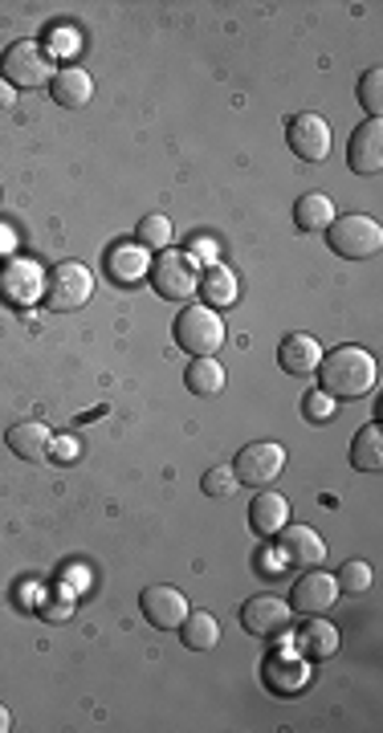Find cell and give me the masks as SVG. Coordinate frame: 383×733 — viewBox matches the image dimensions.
Instances as JSON below:
<instances>
[{
    "label": "cell",
    "mask_w": 383,
    "mask_h": 733,
    "mask_svg": "<svg viewBox=\"0 0 383 733\" xmlns=\"http://www.w3.org/2000/svg\"><path fill=\"white\" fill-rule=\"evenodd\" d=\"M380 380V366H375V354L363 351V347H334L319 359V388L331 400H359L368 395Z\"/></svg>",
    "instance_id": "obj_1"
},
{
    "label": "cell",
    "mask_w": 383,
    "mask_h": 733,
    "mask_svg": "<svg viewBox=\"0 0 383 733\" xmlns=\"http://www.w3.org/2000/svg\"><path fill=\"white\" fill-rule=\"evenodd\" d=\"M147 278H152L155 293H159L164 302H188V298H196V286H200V266H196L192 254L164 249V254L152 261Z\"/></svg>",
    "instance_id": "obj_2"
},
{
    "label": "cell",
    "mask_w": 383,
    "mask_h": 733,
    "mask_svg": "<svg viewBox=\"0 0 383 733\" xmlns=\"http://www.w3.org/2000/svg\"><path fill=\"white\" fill-rule=\"evenodd\" d=\"M58 74L53 70V58L41 50L38 41H13L9 50L0 53V78L9 82V86H25V90H38V86H50V78Z\"/></svg>",
    "instance_id": "obj_3"
},
{
    "label": "cell",
    "mask_w": 383,
    "mask_h": 733,
    "mask_svg": "<svg viewBox=\"0 0 383 733\" xmlns=\"http://www.w3.org/2000/svg\"><path fill=\"white\" fill-rule=\"evenodd\" d=\"M327 245H331L339 257H346V261H363V257L380 254L383 228H380V220H371V216H363V213L334 216V225L327 228Z\"/></svg>",
    "instance_id": "obj_4"
},
{
    "label": "cell",
    "mask_w": 383,
    "mask_h": 733,
    "mask_svg": "<svg viewBox=\"0 0 383 733\" xmlns=\"http://www.w3.org/2000/svg\"><path fill=\"white\" fill-rule=\"evenodd\" d=\"M176 334L179 351H188L192 359H200V354H217L220 342H225V322H220L217 310H208V306H184L176 318Z\"/></svg>",
    "instance_id": "obj_5"
},
{
    "label": "cell",
    "mask_w": 383,
    "mask_h": 733,
    "mask_svg": "<svg viewBox=\"0 0 383 733\" xmlns=\"http://www.w3.org/2000/svg\"><path fill=\"white\" fill-rule=\"evenodd\" d=\"M94 293V273H90L82 261H62L45 278V306L53 314H70V310H82Z\"/></svg>",
    "instance_id": "obj_6"
},
{
    "label": "cell",
    "mask_w": 383,
    "mask_h": 733,
    "mask_svg": "<svg viewBox=\"0 0 383 733\" xmlns=\"http://www.w3.org/2000/svg\"><path fill=\"white\" fill-rule=\"evenodd\" d=\"M281 468H286V448L273 441H253L237 453V461H232V477H237V485L266 489L269 481L281 477Z\"/></svg>",
    "instance_id": "obj_7"
},
{
    "label": "cell",
    "mask_w": 383,
    "mask_h": 733,
    "mask_svg": "<svg viewBox=\"0 0 383 733\" xmlns=\"http://www.w3.org/2000/svg\"><path fill=\"white\" fill-rule=\"evenodd\" d=\"M0 298L9 306H17V310L41 302V298H45V269H41L38 261H29V257L4 261V266H0Z\"/></svg>",
    "instance_id": "obj_8"
},
{
    "label": "cell",
    "mask_w": 383,
    "mask_h": 733,
    "mask_svg": "<svg viewBox=\"0 0 383 733\" xmlns=\"http://www.w3.org/2000/svg\"><path fill=\"white\" fill-rule=\"evenodd\" d=\"M290 620H294V611L286 599L278 595H253V599H245L241 603V628L257 640H273V636H286L290 632Z\"/></svg>",
    "instance_id": "obj_9"
},
{
    "label": "cell",
    "mask_w": 383,
    "mask_h": 733,
    "mask_svg": "<svg viewBox=\"0 0 383 733\" xmlns=\"http://www.w3.org/2000/svg\"><path fill=\"white\" fill-rule=\"evenodd\" d=\"M310 681V660L302 652H269L261 660V684L273 696H298Z\"/></svg>",
    "instance_id": "obj_10"
},
{
    "label": "cell",
    "mask_w": 383,
    "mask_h": 733,
    "mask_svg": "<svg viewBox=\"0 0 383 733\" xmlns=\"http://www.w3.org/2000/svg\"><path fill=\"white\" fill-rule=\"evenodd\" d=\"M334 603H339V582L319 567H310L290 591V611H298V616H327Z\"/></svg>",
    "instance_id": "obj_11"
},
{
    "label": "cell",
    "mask_w": 383,
    "mask_h": 733,
    "mask_svg": "<svg viewBox=\"0 0 383 733\" xmlns=\"http://www.w3.org/2000/svg\"><path fill=\"white\" fill-rule=\"evenodd\" d=\"M286 140H290L298 159L322 164L331 155V123L322 114H294L290 127H286Z\"/></svg>",
    "instance_id": "obj_12"
},
{
    "label": "cell",
    "mask_w": 383,
    "mask_h": 733,
    "mask_svg": "<svg viewBox=\"0 0 383 733\" xmlns=\"http://www.w3.org/2000/svg\"><path fill=\"white\" fill-rule=\"evenodd\" d=\"M139 607H143V620L152 623V628H179L184 616H188V595L176 591V587H167V582H152L147 591L139 595Z\"/></svg>",
    "instance_id": "obj_13"
},
{
    "label": "cell",
    "mask_w": 383,
    "mask_h": 733,
    "mask_svg": "<svg viewBox=\"0 0 383 733\" xmlns=\"http://www.w3.org/2000/svg\"><path fill=\"white\" fill-rule=\"evenodd\" d=\"M346 167L359 172V176H375L383 172V123L380 118H368L359 123L351 143H346Z\"/></svg>",
    "instance_id": "obj_14"
},
{
    "label": "cell",
    "mask_w": 383,
    "mask_h": 733,
    "mask_svg": "<svg viewBox=\"0 0 383 733\" xmlns=\"http://www.w3.org/2000/svg\"><path fill=\"white\" fill-rule=\"evenodd\" d=\"M281 558L294 562L298 570L322 567L327 562V538L314 526H281Z\"/></svg>",
    "instance_id": "obj_15"
},
{
    "label": "cell",
    "mask_w": 383,
    "mask_h": 733,
    "mask_svg": "<svg viewBox=\"0 0 383 733\" xmlns=\"http://www.w3.org/2000/svg\"><path fill=\"white\" fill-rule=\"evenodd\" d=\"M319 359L322 347L314 334H286L278 347V366L286 375H310V371H319Z\"/></svg>",
    "instance_id": "obj_16"
},
{
    "label": "cell",
    "mask_w": 383,
    "mask_h": 733,
    "mask_svg": "<svg viewBox=\"0 0 383 733\" xmlns=\"http://www.w3.org/2000/svg\"><path fill=\"white\" fill-rule=\"evenodd\" d=\"M4 441H9L13 456H21V461H45L53 448V432L41 420H21V424L4 432Z\"/></svg>",
    "instance_id": "obj_17"
},
{
    "label": "cell",
    "mask_w": 383,
    "mask_h": 733,
    "mask_svg": "<svg viewBox=\"0 0 383 733\" xmlns=\"http://www.w3.org/2000/svg\"><path fill=\"white\" fill-rule=\"evenodd\" d=\"M249 526H253L261 538L278 534L281 526H290V502L281 494H269V489H257V497L249 502Z\"/></svg>",
    "instance_id": "obj_18"
},
{
    "label": "cell",
    "mask_w": 383,
    "mask_h": 733,
    "mask_svg": "<svg viewBox=\"0 0 383 733\" xmlns=\"http://www.w3.org/2000/svg\"><path fill=\"white\" fill-rule=\"evenodd\" d=\"M298 652L307 660H331L339 652V628L331 620H319V616H310L302 628H298Z\"/></svg>",
    "instance_id": "obj_19"
},
{
    "label": "cell",
    "mask_w": 383,
    "mask_h": 733,
    "mask_svg": "<svg viewBox=\"0 0 383 733\" xmlns=\"http://www.w3.org/2000/svg\"><path fill=\"white\" fill-rule=\"evenodd\" d=\"M50 94L58 106H86L90 94H94V78H90L82 65H62V70L50 78Z\"/></svg>",
    "instance_id": "obj_20"
},
{
    "label": "cell",
    "mask_w": 383,
    "mask_h": 733,
    "mask_svg": "<svg viewBox=\"0 0 383 733\" xmlns=\"http://www.w3.org/2000/svg\"><path fill=\"white\" fill-rule=\"evenodd\" d=\"M147 269H152V261H147V249H143V245L123 240V245H115V249L106 254V273H111L118 286H135Z\"/></svg>",
    "instance_id": "obj_21"
},
{
    "label": "cell",
    "mask_w": 383,
    "mask_h": 733,
    "mask_svg": "<svg viewBox=\"0 0 383 733\" xmlns=\"http://www.w3.org/2000/svg\"><path fill=\"white\" fill-rule=\"evenodd\" d=\"M200 298H205V306L208 310H225V306H232L237 302V273H232L229 266H208L205 273H200Z\"/></svg>",
    "instance_id": "obj_22"
},
{
    "label": "cell",
    "mask_w": 383,
    "mask_h": 733,
    "mask_svg": "<svg viewBox=\"0 0 383 733\" xmlns=\"http://www.w3.org/2000/svg\"><path fill=\"white\" fill-rule=\"evenodd\" d=\"M179 640L188 652H208V648L220 644V623L213 611H188L184 623H179Z\"/></svg>",
    "instance_id": "obj_23"
},
{
    "label": "cell",
    "mask_w": 383,
    "mask_h": 733,
    "mask_svg": "<svg viewBox=\"0 0 383 733\" xmlns=\"http://www.w3.org/2000/svg\"><path fill=\"white\" fill-rule=\"evenodd\" d=\"M294 225L302 233H327L334 225V200L327 192H307L302 200L294 204Z\"/></svg>",
    "instance_id": "obj_24"
},
{
    "label": "cell",
    "mask_w": 383,
    "mask_h": 733,
    "mask_svg": "<svg viewBox=\"0 0 383 733\" xmlns=\"http://www.w3.org/2000/svg\"><path fill=\"white\" fill-rule=\"evenodd\" d=\"M351 465L363 468V473H380L383 468V429H380V420H371L368 429L355 432V441H351Z\"/></svg>",
    "instance_id": "obj_25"
},
{
    "label": "cell",
    "mask_w": 383,
    "mask_h": 733,
    "mask_svg": "<svg viewBox=\"0 0 383 733\" xmlns=\"http://www.w3.org/2000/svg\"><path fill=\"white\" fill-rule=\"evenodd\" d=\"M184 383H188L192 395H220L225 392V366H220L213 354H200V359H192L188 363Z\"/></svg>",
    "instance_id": "obj_26"
},
{
    "label": "cell",
    "mask_w": 383,
    "mask_h": 733,
    "mask_svg": "<svg viewBox=\"0 0 383 733\" xmlns=\"http://www.w3.org/2000/svg\"><path fill=\"white\" fill-rule=\"evenodd\" d=\"M135 245H143V249H172V220H167L164 213H152L143 216L139 225H135Z\"/></svg>",
    "instance_id": "obj_27"
},
{
    "label": "cell",
    "mask_w": 383,
    "mask_h": 733,
    "mask_svg": "<svg viewBox=\"0 0 383 733\" xmlns=\"http://www.w3.org/2000/svg\"><path fill=\"white\" fill-rule=\"evenodd\" d=\"M334 582H339V595H363L371 587V562H363V558H351V562H343V567H339Z\"/></svg>",
    "instance_id": "obj_28"
},
{
    "label": "cell",
    "mask_w": 383,
    "mask_h": 733,
    "mask_svg": "<svg viewBox=\"0 0 383 733\" xmlns=\"http://www.w3.org/2000/svg\"><path fill=\"white\" fill-rule=\"evenodd\" d=\"M359 106H363L371 118H380V111H383V70L380 65H371L368 74L359 78Z\"/></svg>",
    "instance_id": "obj_29"
},
{
    "label": "cell",
    "mask_w": 383,
    "mask_h": 733,
    "mask_svg": "<svg viewBox=\"0 0 383 733\" xmlns=\"http://www.w3.org/2000/svg\"><path fill=\"white\" fill-rule=\"evenodd\" d=\"M334 412H339V400H331L322 388H314V392L302 395V416H307L310 424H331Z\"/></svg>",
    "instance_id": "obj_30"
},
{
    "label": "cell",
    "mask_w": 383,
    "mask_h": 733,
    "mask_svg": "<svg viewBox=\"0 0 383 733\" xmlns=\"http://www.w3.org/2000/svg\"><path fill=\"white\" fill-rule=\"evenodd\" d=\"M200 489H205L208 497H232L237 494V477H232V465H213L205 468V477H200Z\"/></svg>",
    "instance_id": "obj_31"
},
{
    "label": "cell",
    "mask_w": 383,
    "mask_h": 733,
    "mask_svg": "<svg viewBox=\"0 0 383 733\" xmlns=\"http://www.w3.org/2000/svg\"><path fill=\"white\" fill-rule=\"evenodd\" d=\"M41 616H45V620H65V616H70V599H53V603H41Z\"/></svg>",
    "instance_id": "obj_32"
},
{
    "label": "cell",
    "mask_w": 383,
    "mask_h": 733,
    "mask_svg": "<svg viewBox=\"0 0 383 733\" xmlns=\"http://www.w3.org/2000/svg\"><path fill=\"white\" fill-rule=\"evenodd\" d=\"M281 550H266V555H257V570H266L269 579H273V575H281Z\"/></svg>",
    "instance_id": "obj_33"
},
{
    "label": "cell",
    "mask_w": 383,
    "mask_h": 733,
    "mask_svg": "<svg viewBox=\"0 0 383 733\" xmlns=\"http://www.w3.org/2000/svg\"><path fill=\"white\" fill-rule=\"evenodd\" d=\"M65 50H77V33H53V53H65Z\"/></svg>",
    "instance_id": "obj_34"
},
{
    "label": "cell",
    "mask_w": 383,
    "mask_h": 733,
    "mask_svg": "<svg viewBox=\"0 0 383 733\" xmlns=\"http://www.w3.org/2000/svg\"><path fill=\"white\" fill-rule=\"evenodd\" d=\"M9 106H17V90L0 78V111H9Z\"/></svg>",
    "instance_id": "obj_35"
},
{
    "label": "cell",
    "mask_w": 383,
    "mask_h": 733,
    "mask_svg": "<svg viewBox=\"0 0 383 733\" xmlns=\"http://www.w3.org/2000/svg\"><path fill=\"white\" fill-rule=\"evenodd\" d=\"M13 730V717H9V709L0 705V733H9Z\"/></svg>",
    "instance_id": "obj_36"
}]
</instances>
